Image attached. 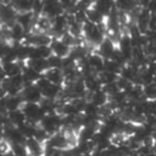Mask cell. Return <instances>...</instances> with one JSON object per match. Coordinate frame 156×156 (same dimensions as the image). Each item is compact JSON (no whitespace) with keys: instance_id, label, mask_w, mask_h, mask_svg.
Segmentation results:
<instances>
[{"instance_id":"obj_1","label":"cell","mask_w":156,"mask_h":156,"mask_svg":"<svg viewBox=\"0 0 156 156\" xmlns=\"http://www.w3.org/2000/svg\"><path fill=\"white\" fill-rule=\"evenodd\" d=\"M40 127L44 128L48 132V134L51 136V135L58 133L60 128L63 127V117H60L57 115V112L46 115L43 118V121L40 122Z\"/></svg>"},{"instance_id":"obj_2","label":"cell","mask_w":156,"mask_h":156,"mask_svg":"<svg viewBox=\"0 0 156 156\" xmlns=\"http://www.w3.org/2000/svg\"><path fill=\"white\" fill-rule=\"evenodd\" d=\"M83 32L85 34V38L88 39V41H90L94 45H100L105 39H104V32L101 30V28L99 27V24H95L90 21H87L83 24Z\"/></svg>"},{"instance_id":"obj_3","label":"cell","mask_w":156,"mask_h":156,"mask_svg":"<svg viewBox=\"0 0 156 156\" xmlns=\"http://www.w3.org/2000/svg\"><path fill=\"white\" fill-rule=\"evenodd\" d=\"M21 96L23 98L24 102H40L43 100V94L37 84H27L24 85Z\"/></svg>"},{"instance_id":"obj_4","label":"cell","mask_w":156,"mask_h":156,"mask_svg":"<svg viewBox=\"0 0 156 156\" xmlns=\"http://www.w3.org/2000/svg\"><path fill=\"white\" fill-rule=\"evenodd\" d=\"M50 46L52 49V54H55V55H57V56H60L62 58L69 56L71 50H72L69 45H67L66 43H63L62 40H58V39L52 40V43H51Z\"/></svg>"},{"instance_id":"obj_5","label":"cell","mask_w":156,"mask_h":156,"mask_svg":"<svg viewBox=\"0 0 156 156\" xmlns=\"http://www.w3.org/2000/svg\"><path fill=\"white\" fill-rule=\"evenodd\" d=\"M133 43L130 39V35H123L119 39V51L124 55L127 60H130L133 57Z\"/></svg>"},{"instance_id":"obj_6","label":"cell","mask_w":156,"mask_h":156,"mask_svg":"<svg viewBox=\"0 0 156 156\" xmlns=\"http://www.w3.org/2000/svg\"><path fill=\"white\" fill-rule=\"evenodd\" d=\"M116 49L113 45V41L110 38H106L100 45H99V55L102 56L105 60H110L112 55L115 54Z\"/></svg>"},{"instance_id":"obj_7","label":"cell","mask_w":156,"mask_h":156,"mask_svg":"<svg viewBox=\"0 0 156 156\" xmlns=\"http://www.w3.org/2000/svg\"><path fill=\"white\" fill-rule=\"evenodd\" d=\"M26 146L30 154V156H44L45 147L40 141H38L35 138H29L26 141Z\"/></svg>"},{"instance_id":"obj_8","label":"cell","mask_w":156,"mask_h":156,"mask_svg":"<svg viewBox=\"0 0 156 156\" xmlns=\"http://www.w3.org/2000/svg\"><path fill=\"white\" fill-rule=\"evenodd\" d=\"M66 28H68V18L66 15H60L52 20V32L56 34L66 33Z\"/></svg>"},{"instance_id":"obj_9","label":"cell","mask_w":156,"mask_h":156,"mask_svg":"<svg viewBox=\"0 0 156 156\" xmlns=\"http://www.w3.org/2000/svg\"><path fill=\"white\" fill-rule=\"evenodd\" d=\"M22 76H23V79H24L26 85H27V84H35V83L39 80V78L41 77L39 72H37L34 68H32V67H29V66L23 67Z\"/></svg>"},{"instance_id":"obj_10","label":"cell","mask_w":156,"mask_h":156,"mask_svg":"<svg viewBox=\"0 0 156 156\" xmlns=\"http://www.w3.org/2000/svg\"><path fill=\"white\" fill-rule=\"evenodd\" d=\"M27 66L34 68L40 74L45 73L48 69H50L49 68V63H48V58H28Z\"/></svg>"},{"instance_id":"obj_11","label":"cell","mask_w":156,"mask_h":156,"mask_svg":"<svg viewBox=\"0 0 156 156\" xmlns=\"http://www.w3.org/2000/svg\"><path fill=\"white\" fill-rule=\"evenodd\" d=\"M84 82H85V85H87V90L90 91V93H95V91L102 89L101 88L102 83L99 79V76H95V73L91 74V76L84 77Z\"/></svg>"},{"instance_id":"obj_12","label":"cell","mask_w":156,"mask_h":156,"mask_svg":"<svg viewBox=\"0 0 156 156\" xmlns=\"http://www.w3.org/2000/svg\"><path fill=\"white\" fill-rule=\"evenodd\" d=\"M88 63L89 66L98 73L102 72L104 68H105V58L98 54H93L88 57Z\"/></svg>"},{"instance_id":"obj_13","label":"cell","mask_w":156,"mask_h":156,"mask_svg":"<svg viewBox=\"0 0 156 156\" xmlns=\"http://www.w3.org/2000/svg\"><path fill=\"white\" fill-rule=\"evenodd\" d=\"M22 65L17 63L16 61L13 62H4L2 65V72H4V76L5 77H13V76H17L21 73V68Z\"/></svg>"},{"instance_id":"obj_14","label":"cell","mask_w":156,"mask_h":156,"mask_svg":"<svg viewBox=\"0 0 156 156\" xmlns=\"http://www.w3.org/2000/svg\"><path fill=\"white\" fill-rule=\"evenodd\" d=\"M115 4H116L115 0H99V1H95L94 7L99 10L104 16H107L115 9Z\"/></svg>"},{"instance_id":"obj_15","label":"cell","mask_w":156,"mask_h":156,"mask_svg":"<svg viewBox=\"0 0 156 156\" xmlns=\"http://www.w3.org/2000/svg\"><path fill=\"white\" fill-rule=\"evenodd\" d=\"M45 77L54 84L60 85L63 80H65V76H63V71H61L60 68H50L45 72Z\"/></svg>"},{"instance_id":"obj_16","label":"cell","mask_w":156,"mask_h":156,"mask_svg":"<svg viewBox=\"0 0 156 156\" xmlns=\"http://www.w3.org/2000/svg\"><path fill=\"white\" fill-rule=\"evenodd\" d=\"M17 23H20L24 30H29V28H32L33 22H35V20H33V13L30 12H20L17 15Z\"/></svg>"},{"instance_id":"obj_17","label":"cell","mask_w":156,"mask_h":156,"mask_svg":"<svg viewBox=\"0 0 156 156\" xmlns=\"http://www.w3.org/2000/svg\"><path fill=\"white\" fill-rule=\"evenodd\" d=\"M7 118H9V121H10L13 126H16V127H20L21 124H23V123L27 122V117H26L24 112L22 111V108H21V110H16V111L9 112Z\"/></svg>"},{"instance_id":"obj_18","label":"cell","mask_w":156,"mask_h":156,"mask_svg":"<svg viewBox=\"0 0 156 156\" xmlns=\"http://www.w3.org/2000/svg\"><path fill=\"white\" fill-rule=\"evenodd\" d=\"M10 30H11V40H13L15 43H20L23 38H24V28L20 24V23H13L11 27H10Z\"/></svg>"},{"instance_id":"obj_19","label":"cell","mask_w":156,"mask_h":156,"mask_svg":"<svg viewBox=\"0 0 156 156\" xmlns=\"http://www.w3.org/2000/svg\"><path fill=\"white\" fill-rule=\"evenodd\" d=\"M91 102H94L99 107H102L108 102V95L102 89L95 93H91Z\"/></svg>"},{"instance_id":"obj_20","label":"cell","mask_w":156,"mask_h":156,"mask_svg":"<svg viewBox=\"0 0 156 156\" xmlns=\"http://www.w3.org/2000/svg\"><path fill=\"white\" fill-rule=\"evenodd\" d=\"M87 16H88V21H90V22H93V23H95V24H101V23H104L105 16H104L99 10H96L95 7L89 9V10L87 11Z\"/></svg>"},{"instance_id":"obj_21","label":"cell","mask_w":156,"mask_h":156,"mask_svg":"<svg viewBox=\"0 0 156 156\" xmlns=\"http://www.w3.org/2000/svg\"><path fill=\"white\" fill-rule=\"evenodd\" d=\"M98 76H99V79L101 80L102 85L110 84V83H115V82H117V79L119 78L117 73L108 72V71H102V72L98 73Z\"/></svg>"},{"instance_id":"obj_22","label":"cell","mask_w":156,"mask_h":156,"mask_svg":"<svg viewBox=\"0 0 156 156\" xmlns=\"http://www.w3.org/2000/svg\"><path fill=\"white\" fill-rule=\"evenodd\" d=\"M116 6L121 11H130L135 9V0H116Z\"/></svg>"},{"instance_id":"obj_23","label":"cell","mask_w":156,"mask_h":156,"mask_svg":"<svg viewBox=\"0 0 156 156\" xmlns=\"http://www.w3.org/2000/svg\"><path fill=\"white\" fill-rule=\"evenodd\" d=\"M11 151L16 156H30L26 144H12L11 145Z\"/></svg>"},{"instance_id":"obj_24","label":"cell","mask_w":156,"mask_h":156,"mask_svg":"<svg viewBox=\"0 0 156 156\" xmlns=\"http://www.w3.org/2000/svg\"><path fill=\"white\" fill-rule=\"evenodd\" d=\"M48 63H49V68H60V69H62L63 58L52 54L50 57H48Z\"/></svg>"},{"instance_id":"obj_25","label":"cell","mask_w":156,"mask_h":156,"mask_svg":"<svg viewBox=\"0 0 156 156\" xmlns=\"http://www.w3.org/2000/svg\"><path fill=\"white\" fill-rule=\"evenodd\" d=\"M144 96L147 100H156V85L154 83L144 87Z\"/></svg>"},{"instance_id":"obj_26","label":"cell","mask_w":156,"mask_h":156,"mask_svg":"<svg viewBox=\"0 0 156 156\" xmlns=\"http://www.w3.org/2000/svg\"><path fill=\"white\" fill-rule=\"evenodd\" d=\"M102 90H104L108 96H113V95L117 94L121 89H119L117 82H115V83H110V84H105V85H102Z\"/></svg>"},{"instance_id":"obj_27","label":"cell","mask_w":156,"mask_h":156,"mask_svg":"<svg viewBox=\"0 0 156 156\" xmlns=\"http://www.w3.org/2000/svg\"><path fill=\"white\" fill-rule=\"evenodd\" d=\"M2 156H16V155H15V154H13V152L10 150L9 152H5V154H2Z\"/></svg>"},{"instance_id":"obj_28","label":"cell","mask_w":156,"mask_h":156,"mask_svg":"<svg viewBox=\"0 0 156 156\" xmlns=\"http://www.w3.org/2000/svg\"><path fill=\"white\" fill-rule=\"evenodd\" d=\"M95 1H99V0H95Z\"/></svg>"}]
</instances>
